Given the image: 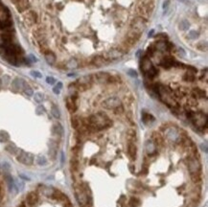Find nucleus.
<instances>
[{
	"mask_svg": "<svg viewBox=\"0 0 208 207\" xmlns=\"http://www.w3.org/2000/svg\"><path fill=\"white\" fill-rule=\"evenodd\" d=\"M44 57H45L46 61L49 63L50 65H54L55 63H56V61H57V57H56V55L52 51H50L46 55H44Z\"/></svg>",
	"mask_w": 208,
	"mask_h": 207,
	"instance_id": "nucleus-26",
	"label": "nucleus"
},
{
	"mask_svg": "<svg viewBox=\"0 0 208 207\" xmlns=\"http://www.w3.org/2000/svg\"><path fill=\"white\" fill-rule=\"evenodd\" d=\"M65 105H66V107H67V109L69 110L70 113H75L76 111H77L78 106H77L76 101L73 100L70 96L65 99Z\"/></svg>",
	"mask_w": 208,
	"mask_h": 207,
	"instance_id": "nucleus-17",
	"label": "nucleus"
},
{
	"mask_svg": "<svg viewBox=\"0 0 208 207\" xmlns=\"http://www.w3.org/2000/svg\"><path fill=\"white\" fill-rule=\"evenodd\" d=\"M18 161L24 164V165H32L34 162V156L31 153H25L23 151H21L20 153H18V156H17Z\"/></svg>",
	"mask_w": 208,
	"mask_h": 207,
	"instance_id": "nucleus-8",
	"label": "nucleus"
},
{
	"mask_svg": "<svg viewBox=\"0 0 208 207\" xmlns=\"http://www.w3.org/2000/svg\"><path fill=\"white\" fill-rule=\"evenodd\" d=\"M127 139H128V142H134V143H136L137 136H136V131L134 129L128 130V132H127Z\"/></svg>",
	"mask_w": 208,
	"mask_h": 207,
	"instance_id": "nucleus-22",
	"label": "nucleus"
},
{
	"mask_svg": "<svg viewBox=\"0 0 208 207\" xmlns=\"http://www.w3.org/2000/svg\"><path fill=\"white\" fill-rule=\"evenodd\" d=\"M155 47L157 51H160V52H168V49H167V41L165 40H158L156 43H155Z\"/></svg>",
	"mask_w": 208,
	"mask_h": 207,
	"instance_id": "nucleus-19",
	"label": "nucleus"
},
{
	"mask_svg": "<svg viewBox=\"0 0 208 207\" xmlns=\"http://www.w3.org/2000/svg\"><path fill=\"white\" fill-rule=\"evenodd\" d=\"M129 168L130 172H133V170H134V169H135V166H134V164H132V163H130V164H129Z\"/></svg>",
	"mask_w": 208,
	"mask_h": 207,
	"instance_id": "nucleus-49",
	"label": "nucleus"
},
{
	"mask_svg": "<svg viewBox=\"0 0 208 207\" xmlns=\"http://www.w3.org/2000/svg\"><path fill=\"white\" fill-rule=\"evenodd\" d=\"M129 25H130L131 29L135 30L138 32V33L142 34L147 27V20H145L142 17H140V15H136L135 18H132Z\"/></svg>",
	"mask_w": 208,
	"mask_h": 207,
	"instance_id": "nucleus-4",
	"label": "nucleus"
},
{
	"mask_svg": "<svg viewBox=\"0 0 208 207\" xmlns=\"http://www.w3.org/2000/svg\"><path fill=\"white\" fill-rule=\"evenodd\" d=\"M197 35H198V33H196L195 31H191L190 33H189V37H190V38H193V36H195V37H196ZM195 37H194V38H195Z\"/></svg>",
	"mask_w": 208,
	"mask_h": 207,
	"instance_id": "nucleus-48",
	"label": "nucleus"
},
{
	"mask_svg": "<svg viewBox=\"0 0 208 207\" xmlns=\"http://www.w3.org/2000/svg\"><path fill=\"white\" fill-rule=\"evenodd\" d=\"M65 68H68V69H75V68H78L79 67V60H76V59H70L68 60L65 63Z\"/></svg>",
	"mask_w": 208,
	"mask_h": 207,
	"instance_id": "nucleus-20",
	"label": "nucleus"
},
{
	"mask_svg": "<svg viewBox=\"0 0 208 207\" xmlns=\"http://www.w3.org/2000/svg\"><path fill=\"white\" fill-rule=\"evenodd\" d=\"M53 132H54L56 135L61 137V136L63 135V129L62 125L58 124H58H55V125L53 126Z\"/></svg>",
	"mask_w": 208,
	"mask_h": 207,
	"instance_id": "nucleus-28",
	"label": "nucleus"
},
{
	"mask_svg": "<svg viewBox=\"0 0 208 207\" xmlns=\"http://www.w3.org/2000/svg\"><path fill=\"white\" fill-rule=\"evenodd\" d=\"M159 63H160V65L164 68V69H171L172 67H175V66H180L181 65L178 61H176L175 60V58L174 57H172L170 54H167V55H165L164 57H162L161 58V60H160V61H159Z\"/></svg>",
	"mask_w": 208,
	"mask_h": 207,
	"instance_id": "nucleus-5",
	"label": "nucleus"
},
{
	"mask_svg": "<svg viewBox=\"0 0 208 207\" xmlns=\"http://www.w3.org/2000/svg\"><path fill=\"white\" fill-rule=\"evenodd\" d=\"M153 62L151 60V59L147 57L146 55L143 56L142 60H141V69L144 73H146L148 70H150L153 67Z\"/></svg>",
	"mask_w": 208,
	"mask_h": 207,
	"instance_id": "nucleus-13",
	"label": "nucleus"
},
{
	"mask_svg": "<svg viewBox=\"0 0 208 207\" xmlns=\"http://www.w3.org/2000/svg\"><path fill=\"white\" fill-rule=\"evenodd\" d=\"M153 33H154V30H152V31H151V33H149V36H152V35H153Z\"/></svg>",
	"mask_w": 208,
	"mask_h": 207,
	"instance_id": "nucleus-51",
	"label": "nucleus"
},
{
	"mask_svg": "<svg viewBox=\"0 0 208 207\" xmlns=\"http://www.w3.org/2000/svg\"><path fill=\"white\" fill-rule=\"evenodd\" d=\"M120 105H122V102L117 97H109L102 103V106L107 109H114Z\"/></svg>",
	"mask_w": 208,
	"mask_h": 207,
	"instance_id": "nucleus-9",
	"label": "nucleus"
},
{
	"mask_svg": "<svg viewBox=\"0 0 208 207\" xmlns=\"http://www.w3.org/2000/svg\"><path fill=\"white\" fill-rule=\"evenodd\" d=\"M46 82H47V84H49V85H54V84L56 83V80H55V78H53V77H47V78H46Z\"/></svg>",
	"mask_w": 208,
	"mask_h": 207,
	"instance_id": "nucleus-46",
	"label": "nucleus"
},
{
	"mask_svg": "<svg viewBox=\"0 0 208 207\" xmlns=\"http://www.w3.org/2000/svg\"><path fill=\"white\" fill-rule=\"evenodd\" d=\"M34 100L37 102V103H41L43 100H44V95L43 93L41 92H38L34 95Z\"/></svg>",
	"mask_w": 208,
	"mask_h": 207,
	"instance_id": "nucleus-38",
	"label": "nucleus"
},
{
	"mask_svg": "<svg viewBox=\"0 0 208 207\" xmlns=\"http://www.w3.org/2000/svg\"><path fill=\"white\" fill-rule=\"evenodd\" d=\"M109 76V74L106 73V72H100V73H97L94 75L95 79L102 84H107V80H108Z\"/></svg>",
	"mask_w": 208,
	"mask_h": 207,
	"instance_id": "nucleus-21",
	"label": "nucleus"
},
{
	"mask_svg": "<svg viewBox=\"0 0 208 207\" xmlns=\"http://www.w3.org/2000/svg\"><path fill=\"white\" fill-rule=\"evenodd\" d=\"M141 35H142V34L138 33L137 31L133 30V29H131V28L126 32V37L129 38V39H130L135 40V41H137V40L141 38Z\"/></svg>",
	"mask_w": 208,
	"mask_h": 207,
	"instance_id": "nucleus-18",
	"label": "nucleus"
},
{
	"mask_svg": "<svg viewBox=\"0 0 208 207\" xmlns=\"http://www.w3.org/2000/svg\"><path fill=\"white\" fill-rule=\"evenodd\" d=\"M158 73H159L158 69H157L156 67L153 66L150 70H148V71L145 73V75H146V77H147L149 80H153V79H155V78L158 75Z\"/></svg>",
	"mask_w": 208,
	"mask_h": 207,
	"instance_id": "nucleus-23",
	"label": "nucleus"
},
{
	"mask_svg": "<svg viewBox=\"0 0 208 207\" xmlns=\"http://www.w3.org/2000/svg\"><path fill=\"white\" fill-rule=\"evenodd\" d=\"M112 110H113V113H114L115 115H123V114L125 113V107H124L123 105L118 106L117 107H115V108L112 109Z\"/></svg>",
	"mask_w": 208,
	"mask_h": 207,
	"instance_id": "nucleus-33",
	"label": "nucleus"
},
{
	"mask_svg": "<svg viewBox=\"0 0 208 207\" xmlns=\"http://www.w3.org/2000/svg\"><path fill=\"white\" fill-rule=\"evenodd\" d=\"M129 205L131 207H138L140 205V200L136 198H131L129 200Z\"/></svg>",
	"mask_w": 208,
	"mask_h": 207,
	"instance_id": "nucleus-36",
	"label": "nucleus"
},
{
	"mask_svg": "<svg viewBox=\"0 0 208 207\" xmlns=\"http://www.w3.org/2000/svg\"><path fill=\"white\" fill-rule=\"evenodd\" d=\"M86 60L88 62V65H95L97 67L106 65L109 62L105 57L102 56V55H95V56L91 57L90 60Z\"/></svg>",
	"mask_w": 208,
	"mask_h": 207,
	"instance_id": "nucleus-7",
	"label": "nucleus"
},
{
	"mask_svg": "<svg viewBox=\"0 0 208 207\" xmlns=\"http://www.w3.org/2000/svg\"><path fill=\"white\" fill-rule=\"evenodd\" d=\"M188 27H189V24L186 21H181L180 23V29H181V30H186V29H188Z\"/></svg>",
	"mask_w": 208,
	"mask_h": 207,
	"instance_id": "nucleus-44",
	"label": "nucleus"
},
{
	"mask_svg": "<svg viewBox=\"0 0 208 207\" xmlns=\"http://www.w3.org/2000/svg\"><path fill=\"white\" fill-rule=\"evenodd\" d=\"M87 119L88 125L96 130L97 132H102L104 129H107L111 125L110 119L103 112H98L96 114L90 115Z\"/></svg>",
	"mask_w": 208,
	"mask_h": 207,
	"instance_id": "nucleus-1",
	"label": "nucleus"
},
{
	"mask_svg": "<svg viewBox=\"0 0 208 207\" xmlns=\"http://www.w3.org/2000/svg\"><path fill=\"white\" fill-rule=\"evenodd\" d=\"M9 140V134L6 132H0V142H6Z\"/></svg>",
	"mask_w": 208,
	"mask_h": 207,
	"instance_id": "nucleus-40",
	"label": "nucleus"
},
{
	"mask_svg": "<svg viewBox=\"0 0 208 207\" xmlns=\"http://www.w3.org/2000/svg\"><path fill=\"white\" fill-rule=\"evenodd\" d=\"M142 121L145 123V124H149L150 122H154L155 121V117L150 114V113H147V112H143L142 113Z\"/></svg>",
	"mask_w": 208,
	"mask_h": 207,
	"instance_id": "nucleus-30",
	"label": "nucleus"
},
{
	"mask_svg": "<svg viewBox=\"0 0 208 207\" xmlns=\"http://www.w3.org/2000/svg\"><path fill=\"white\" fill-rule=\"evenodd\" d=\"M54 199L56 200H58V201H62L63 203L64 202H67L69 201V199L67 198V196L65 194H63V192H61V191L58 190H54V192L51 196Z\"/></svg>",
	"mask_w": 208,
	"mask_h": 207,
	"instance_id": "nucleus-15",
	"label": "nucleus"
},
{
	"mask_svg": "<svg viewBox=\"0 0 208 207\" xmlns=\"http://www.w3.org/2000/svg\"><path fill=\"white\" fill-rule=\"evenodd\" d=\"M200 147H201V150H204V152H205V153L207 152V148H206V145H205V144H204V145H203V144H201V146H200Z\"/></svg>",
	"mask_w": 208,
	"mask_h": 207,
	"instance_id": "nucleus-50",
	"label": "nucleus"
},
{
	"mask_svg": "<svg viewBox=\"0 0 208 207\" xmlns=\"http://www.w3.org/2000/svg\"><path fill=\"white\" fill-rule=\"evenodd\" d=\"M127 152H128V156L130 159L131 161H134L136 159V155H137V146L136 143L134 142H128V148H127Z\"/></svg>",
	"mask_w": 208,
	"mask_h": 207,
	"instance_id": "nucleus-10",
	"label": "nucleus"
},
{
	"mask_svg": "<svg viewBox=\"0 0 208 207\" xmlns=\"http://www.w3.org/2000/svg\"><path fill=\"white\" fill-rule=\"evenodd\" d=\"M127 74H128L129 76L132 77V78H136V77H137V72H136L135 70H133V69H129V70L127 71Z\"/></svg>",
	"mask_w": 208,
	"mask_h": 207,
	"instance_id": "nucleus-42",
	"label": "nucleus"
},
{
	"mask_svg": "<svg viewBox=\"0 0 208 207\" xmlns=\"http://www.w3.org/2000/svg\"><path fill=\"white\" fill-rule=\"evenodd\" d=\"M152 140L156 145V147H159L160 149L164 145V138H163V136L157 132H155L152 133Z\"/></svg>",
	"mask_w": 208,
	"mask_h": 207,
	"instance_id": "nucleus-14",
	"label": "nucleus"
},
{
	"mask_svg": "<svg viewBox=\"0 0 208 207\" xmlns=\"http://www.w3.org/2000/svg\"><path fill=\"white\" fill-rule=\"evenodd\" d=\"M63 207H74L73 205H72V203L70 202V200L69 201H67V202H64L63 203Z\"/></svg>",
	"mask_w": 208,
	"mask_h": 207,
	"instance_id": "nucleus-47",
	"label": "nucleus"
},
{
	"mask_svg": "<svg viewBox=\"0 0 208 207\" xmlns=\"http://www.w3.org/2000/svg\"><path fill=\"white\" fill-rule=\"evenodd\" d=\"M31 75H32L33 77H35V78H38V79L42 77L41 73H40V72H38V71H36V70H35V71H34V70H33V71H31Z\"/></svg>",
	"mask_w": 208,
	"mask_h": 207,
	"instance_id": "nucleus-45",
	"label": "nucleus"
},
{
	"mask_svg": "<svg viewBox=\"0 0 208 207\" xmlns=\"http://www.w3.org/2000/svg\"><path fill=\"white\" fill-rule=\"evenodd\" d=\"M43 112H45V108H44L43 106H38L36 108V113H37L38 115L42 114Z\"/></svg>",
	"mask_w": 208,
	"mask_h": 207,
	"instance_id": "nucleus-41",
	"label": "nucleus"
},
{
	"mask_svg": "<svg viewBox=\"0 0 208 207\" xmlns=\"http://www.w3.org/2000/svg\"><path fill=\"white\" fill-rule=\"evenodd\" d=\"M120 82H121V78L120 77L109 74V78L107 80V85H118Z\"/></svg>",
	"mask_w": 208,
	"mask_h": 207,
	"instance_id": "nucleus-27",
	"label": "nucleus"
},
{
	"mask_svg": "<svg viewBox=\"0 0 208 207\" xmlns=\"http://www.w3.org/2000/svg\"><path fill=\"white\" fill-rule=\"evenodd\" d=\"M190 176H191V181L194 184H200L202 181L201 173H193L190 174Z\"/></svg>",
	"mask_w": 208,
	"mask_h": 207,
	"instance_id": "nucleus-29",
	"label": "nucleus"
},
{
	"mask_svg": "<svg viewBox=\"0 0 208 207\" xmlns=\"http://www.w3.org/2000/svg\"><path fill=\"white\" fill-rule=\"evenodd\" d=\"M23 91H24L25 95H27V96H29V97L33 96V94H34V91H33L32 87L30 86L27 83L25 84V85H24V87H23Z\"/></svg>",
	"mask_w": 208,
	"mask_h": 207,
	"instance_id": "nucleus-35",
	"label": "nucleus"
},
{
	"mask_svg": "<svg viewBox=\"0 0 208 207\" xmlns=\"http://www.w3.org/2000/svg\"><path fill=\"white\" fill-rule=\"evenodd\" d=\"M122 57H123V55L121 54V52L119 51L117 48H115V49H111V50H109V52H107L105 58H106L109 61H110V60H119V59L122 58Z\"/></svg>",
	"mask_w": 208,
	"mask_h": 207,
	"instance_id": "nucleus-12",
	"label": "nucleus"
},
{
	"mask_svg": "<svg viewBox=\"0 0 208 207\" xmlns=\"http://www.w3.org/2000/svg\"><path fill=\"white\" fill-rule=\"evenodd\" d=\"M191 121L194 123V125L198 129H203L206 131L207 129V117L206 114H203L202 112H195L194 116L191 119Z\"/></svg>",
	"mask_w": 208,
	"mask_h": 207,
	"instance_id": "nucleus-6",
	"label": "nucleus"
},
{
	"mask_svg": "<svg viewBox=\"0 0 208 207\" xmlns=\"http://www.w3.org/2000/svg\"><path fill=\"white\" fill-rule=\"evenodd\" d=\"M71 126L73 129L78 130L82 126V119L79 116H73L71 118Z\"/></svg>",
	"mask_w": 208,
	"mask_h": 207,
	"instance_id": "nucleus-25",
	"label": "nucleus"
},
{
	"mask_svg": "<svg viewBox=\"0 0 208 207\" xmlns=\"http://www.w3.org/2000/svg\"><path fill=\"white\" fill-rule=\"evenodd\" d=\"M38 196L35 192H30L26 197V202L30 207L35 206L38 203Z\"/></svg>",
	"mask_w": 208,
	"mask_h": 207,
	"instance_id": "nucleus-16",
	"label": "nucleus"
},
{
	"mask_svg": "<svg viewBox=\"0 0 208 207\" xmlns=\"http://www.w3.org/2000/svg\"><path fill=\"white\" fill-rule=\"evenodd\" d=\"M6 151L8 152V153H10L11 154H18V153H19V151H18V149L14 146V145H13V144H10V145H8L7 147H6Z\"/></svg>",
	"mask_w": 208,
	"mask_h": 207,
	"instance_id": "nucleus-31",
	"label": "nucleus"
},
{
	"mask_svg": "<svg viewBox=\"0 0 208 207\" xmlns=\"http://www.w3.org/2000/svg\"><path fill=\"white\" fill-rule=\"evenodd\" d=\"M51 113H52V115H53L55 118H57V119H58L59 117H61V111H59L58 107L56 105H53V106H52V107H51Z\"/></svg>",
	"mask_w": 208,
	"mask_h": 207,
	"instance_id": "nucleus-32",
	"label": "nucleus"
},
{
	"mask_svg": "<svg viewBox=\"0 0 208 207\" xmlns=\"http://www.w3.org/2000/svg\"><path fill=\"white\" fill-rule=\"evenodd\" d=\"M54 188L52 187H48V186H42V193L45 195V196H48V197H51L53 192H54Z\"/></svg>",
	"mask_w": 208,
	"mask_h": 207,
	"instance_id": "nucleus-34",
	"label": "nucleus"
},
{
	"mask_svg": "<svg viewBox=\"0 0 208 207\" xmlns=\"http://www.w3.org/2000/svg\"><path fill=\"white\" fill-rule=\"evenodd\" d=\"M10 81H11V78H10L9 76L5 75V76H3V78H2V80H1V83H2L3 85H9Z\"/></svg>",
	"mask_w": 208,
	"mask_h": 207,
	"instance_id": "nucleus-43",
	"label": "nucleus"
},
{
	"mask_svg": "<svg viewBox=\"0 0 208 207\" xmlns=\"http://www.w3.org/2000/svg\"><path fill=\"white\" fill-rule=\"evenodd\" d=\"M185 163L187 164L188 171L190 174L193 173H201V164L200 162V158L194 156V155H189L186 157Z\"/></svg>",
	"mask_w": 208,
	"mask_h": 207,
	"instance_id": "nucleus-2",
	"label": "nucleus"
},
{
	"mask_svg": "<svg viewBox=\"0 0 208 207\" xmlns=\"http://www.w3.org/2000/svg\"><path fill=\"white\" fill-rule=\"evenodd\" d=\"M182 80H183V81H185V82H188V83H193V82H195L196 76H195L194 73L186 71V72L183 74V76H182Z\"/></svg>",
	"mask_w": 208,
	"mask_h": 207,
	"instance_id": "nucleus-24",
	"label": "nucleus"
},
{
	"mask_svg": "<svg viewBox=\"0 0 208 207\" xmlns=\"http://www.w3.org/2000/svg\"><path fill=\"white\" fill-rule=\"evenodd\" d=\"M37 163L40 166H44L47 164V159L45 158V156L43 155H40V156H38L37 158Z\"/></svg>",
	"mask_w": 208,
	"mask_h": 207,
	"instance_id": "nucleus-37",
	"label": "nucleus"
},
{
	"mask_svg": "<svg viewBox=\"0 0 208 207\" xmlns=\"http://www.w3.org/2000/svg\"><path fill=\"white\" fill-rule=\"evenodd\" d=\"M1 85H2V83H1V80H0V88H1Z\"/></svg>",
	"mask_w": 208,
	"mask_h": 207,
	"instance_id": "nucleus-52",
	"label": "nucleus"
},
{
	"mask_svg": "<svg viewBox=\"0 0 208 207\" xmlns=\"http://www.w3.org/2000/svg\"><path fill=\"white\" fill-rule=\"evenodd\" d=\"M74 192H75V198L81 207H86L87 206V196L84 193L81 186V181H74L73 184Z\"/></svg>",
	"mask_w": 208,
	"mask_h": 207,
	"instance_id": "nucleus-3",
	"label": "nucleus"
},
{
	"mask_svg": "<svg viewBox=\"0 0 208 207\" xmlns=\"http://www.w3.org/2000/svg\"><path fill=\"white\" fill-rule=\"evenodd\" d=\"M26 82L24 81L23 79H20V78H16L12 82V85H11V88L13 91L14 92H18L20 90H23V87L25 85Z\"/></svg>",
	"mask_w": 208,
	"mask_h": 207,
	"instance_id": "nucleus-11",
	"label": "nucleus"
},
{
	"mask_svg": "<svg viewBox=\"0 0 208 207\" xmlns=\"http://www.w3.org/2000/svg\"><path fill=\"white\" fill-rule=\"evenodd\" d=\"M62 88H63V84H62L61 82H58V83L54 86L53 92H54L55 94H59V92H61Z\"/></svg>",
	"mask_w": 208,
	"mask_h": 207,
	"instance_id": "nucleus-39",
	"label": "nucleus"
}]
</instances>
